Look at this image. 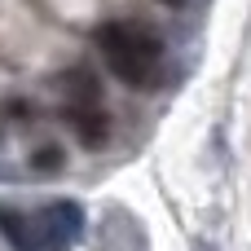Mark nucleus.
Wrapping results in <instances>:
<instances>
[{
  "mask_svg": "<svg viewBox=\"0 0 251 251\" xmlns=\"http://www.w3.org/2000/svg\"><path fill=\"white\" fill-rule=\"evenodd\" d=\"M31 168H35V172H62V168H66L62 146H40V150L31 154Z\"/></svg>",
  "mask_w": 251,
  "mask_h": 251,
  "instance_id": "6",
  "label": "nucleus"
},
{
  "mask_svg": "<svg viewBox=\"0 0 251 251\" xmlns=\"http://www.w3.org/2000/svg\"><path fill=\"white\" fill-rule=\"evenodd\" d=\"M0 234H4L18 251H66L57 238H53V229H49L44 212H40V216H26V212L0 207Z\"/></svg>",
  "mask_w": 251,
  "mask_h": 251,
  "instance_id": "2",
  "label": "nucleus"
},
{
  "mask_svg": "<svg viewBox=\"0 0 251 251\" xmlns=\"http://www.w3.org/2000/svg\"><path fill=\"white\" fill-rule=\"evenodd\" d=\"M97 49L106 66L128 88H154L159 84V40L141 31L137 22H106L97 26Z\"/></svg>",
  "mask_w": 251,
  "mask_h": 251,
  "instance_id": "1",
  "label": "nucleus"
},
{
  "mask_svg": "<svg viewBox=\"0 0 251 251\" xmlns=\"http://www.w3.org/2000/svg\"><path fill=\"white\" fill-rule=\"evenodd\" d=\"M71 128L84 146H106V137H110V119L97 101L93 106H71Z\"/></svg>",
  "mask_w": 251,
  "mask_h": 251,
  "instance_id": "3",
  "label": "nucleus"
},
{
  "mask_svg": "<svg viewBox=\"0 0 251 251\" xmlns=\"http://www.w3.org/2000/svg\"><path fill=\"white\" fill-rule=\"evenodd\" d=\"M159 4H181V0H159Z\"/></svg>",
  "mask_w": 251,
  "mask_h": 251,
  "instance_id": "7",
  "label": "nucleus"
},
{
  "mask_svg": "<svg viewBox=\"0 0 251 251\" xmlns=\"http://www.w3.org/2000/svg\"><path fill=\"white\" fill-rule=\"evenodd\" d=\"M44 221H49V229H53V238L62 243V247L71 251L75 247V238L84 234V212L75 207V203H53V207H44Z\"/></svg>",
  "mask_w": 251,
  "mask_h": 251,
  "instance_id": "4",
  "label": "nucleus"
},
{
  "mask_svg": "<svg viewBox=\"0 0 251 251\" xmlns=\"http://www.w3.org/2000/svg\"><path fill=\"white\" fill-rule=\"evenodd\" d=\"M66 93L75 97V106H93V101L101 97V88H97V79H93L88 71H71V75H66Z\"/></svg>",
  "mask_w": 251,
  "mask_h": 251,
  "instance_id": "5",
  "label": "nucleus"
}]
</instances>
